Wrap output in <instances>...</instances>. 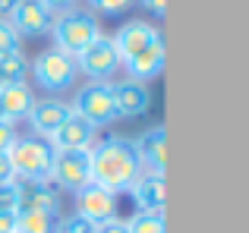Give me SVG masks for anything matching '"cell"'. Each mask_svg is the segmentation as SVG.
Listing matches in <instances>:
<instances>
[{"instance_id":"cell-18","label":"cell","mask_w":249,"mask_h":233,"mask_svg":"<svg viewBox=\"0 0 249 233\" xmlns=\"http://www.w3.org/2000/svg\"><path fill=\"white\" fill-rule=\"evenodd\" d=\"M32 92L25 82H13V85H3L0 88V116L3 120H22L29 116V107H32Z\"/></svg>"},{"instance_id":"cell-24","label":"cell","mask_w":249,"mask_h":233,"mask_svg":"<svg viewBox=\"0 0 249 233\" xmlns=\"http://www.w3.org/2000/svg\"><path fill=\"white\" fill-rule=\"evenodd\" d=\"M19 208V186L16 180L0 183V211H16Z\"/></svg>"},{"instance_id":"cell-28","label":"cell","mask_w":249,"mask_h":233,"mask_svg":"<svg viewBox=\"0 0 249 233\" xmlns=\"http://www.w3.org/2000/svg\"><path fill=\"white\" fill-rule=\"evenodd\" d=\"M95 233H129V230H126V221H117V217H110V221L98 224Z\"/></svg>"},{"instance_id":"cell-8","label":"cell","mask_w":249,"mask_h":233,"mask_svg":"<svg viewBox=\"0 0 249 233\" xmlns=\"http://www.w3.org/2000/svg\"><path fill=\"white\" fill-rule=\"evenodd\" d=\"M76 208H79V215H85L89 221L104 224V221H110V217H117V192L104 189V186H98V183H89L76 192Z\"/></svg>"},{"instance_id":"cell-31","label":"cell","mask_w":249,"mask_h":233,"mask_svg":"<svg viewBox=\"0 0 249 233\" xmlns=\"http://www.w3.org/2000/svg\"><path fill=\"white\" fill-rule=\"evenodd\" d=\"M145 3V10H152L155 16H164V10H167V0H142Z\"/></svg>"},{"instance_id":"cell-12","label":"cell","mask_w":249,"mask_h":233,"mask_svg":"<svg viewBox=\"0 0 249 233\" xmlns=\"http://www.w3.org/2000/svg\"><path fill=\"white\" fill-rule=\"evenodd\" d=\"M6 22L16 29V35H44V32H51V13L44 10L38 0H19L16 10L6 16Z\"/></svg>"},{"instance_id":"cell-3","label":"cell","mask_w":249,"mask_h":233,"mask_svg":"<svg viewBox=\"0 0 249 233\" xmlns=\"http://www.w3.org/2000/svg\"><path fill=\"white\" fill-rule=\"evenodd\" d=\"M51 32H54L57 50L76 57L101 35V25H98V19L89 10H67L51 22Z\"/></svg>"},{"instance_id":"cell-21","label":"cell","mask_w":249,"mask_h":233,"mask_svg":"<svg viewBox=\"0 0 249 233\" xmlns=\"http://www.w3.org/2000/svg\"><path fill=\"white\" fill-rule=\"evenodd\" d=\"M129 233H164V215H152V211H139L133 221L126 224Z\"/></svg>"},{"instance_id":"cell-20","label":"cell","mask_w":249,"mask_h":233,"mask_svg":"<svg viewBox=\"0 0 249 233\" xmlns=\"http://www.w3.org/2000/svg\"><path fill=\"white\" fill-rule=\"evenodd\" d=\"M25 73H29V63H25L22 50H13V54H3V57H0V82H3V85L22 82Z\"/></svg>"},{"instance_id":"cell-19","label":"cell","mask_w":249,"mask_h":233,"mask_svg":"<svg viewBox=\"0 0 249 233\" xmlns=\"http://www.w3.org/2000/svg\"><path fill=\"white\" fill-rule=\"evenodd\" d=\"M57 215L35 208H19L16 211V233H57Z\"/></svg>"},{"instance_id":"cell-1","label":"cell","mask_w":249,"mask_h":233,"mask_svg":"<svg viewBox=\"0 0 249 233\" xmlns=\"http://www.w3.org/2000/svg\"><path fill=\"white\" fill-rule=\"evenodd\" d=\"M91 151V183L110 192H126L145 170L129 139H104L89 148Z\"/></svg>"},{"instance_id":"cell-4","label":"cell","mask_w":249,"mask_h":233,"mask_svg":"<svg viewBox=\"0 0 249 233\" xmlns=\"http://www.w3.org/2000/svg\"><path fill=\"white\" fill-rule=\"evenodd\" d=\"M73 114H79L82 120H89L91 126H107L117 120V107H114V92L110 82H85L73 98Z\"/></svg>"},{"instance_id":"cell-10","label":"cell","mask_w":249,"mask_h":233,"mask_svg":"<svg viewBox=\"0 0 249 233\" xmlns=\"http://www.w3.org/2000/svg\"><path fill=\"white\" fill-rule=\"evenodd\" d=\"M19 186V208H35V211H51L57 215V205H60V189H57L54 180H22ZM16 208V211H19Z\"/></svg>"},{"instance_id":"cell-2","label":"cell","mask_w":249,"mask_h":233,"mask_svg":"<svg viewBox=\"0 0 249 233\" xmlns=\"http://www.w3.org/2000/svg\"><path fill=\"white\" fill-rule=\"evenodd\" d=\"M10 164L19 180H48L54 164V145L41 135H16L10 145Z\"/></svg>"},{"instance_id":"cell-14","label":"cell","mask_w":249,"mask_h":233,"mask_svg":"<svg viewBox=\"0 0 249 233\" xmlns=\"http://www.w3.org/2000/svg\"><path fill=\"white\" fill-rule=\"evenodd\" d=\"M158 38L161 35H158L155 25H148V22H126L114 35V48H117V54H120V63L129 60L133 54H139L142 48H148V44L158 41Z\"/></svg>"},{"instance_id":"cell-25","label":"cell","mask_w":249,"mask_h":233,"mask_svg":"<svg viewBox=\"0 0 249 233\" xmlns=\"http://www.w3.org/2000/svg\"><path fill=\"white\" fill-rule=\"evenodd\" d=\"M91 6H95L98 13H107V16H117V13L129 10V6H133V0H91Z\"/></svg>"},{"instance_id":"cell-34","label":"cell","mask_w":249,"mask_h":233,"mask_svg":"<svg viewBox=\"0 0 249 233\" xmlns=\"http://www.w3.org/2000/svg\"><path fill=\"white\" fill-rule=\"evenodd\" d=\"M57 233H60V230H57Z\"/></svg>"},{"instance_id":"cell-11","label":"cell","mask_w":249,"mask_h":233,"mask_svg":"<svg viewBox=\"0 0 249 233\" xmlns=\"http://www.w3.org/2000/svg\"><path fill=\"white\" fill-rule=\"evenodd\" d=\"M70 114H73L70 104H63V101H57V98H41V101H32L29 123H32V129H35V135L51 139V135L57 133V126H60Z\"/></svg>"},{"instance_id":"cell-5","label":"cell","mask_w":249,"mask_h":233,"mask_svg":"<svg viewBox=\"0 0 249 233\" xmlns=\"http://www.w3.org/2000/svg\"><path fill=\"white\" fill-rule=\"evenodd\" d=\"M76 73H79V69H76V57L63 54V50H57V48L41 50V54L35 57V63H32V76H35V82L44 92H63V88L76 79Z\"/></svg>"},{"instance_id":"cell-6","label":"cell","mask_w":249,"mask_h":233,"mask_svg":"<svg viewBox=\"0 0 249 233\" xmlns=\"http://www.w3.org/2000/svg\"><path fill=\"white\" fill-rule=\"evenodd\" d=\"M51 180L57 183V189H70V192H79L82 186H89L91 183V151L89 148L54 151Z\"/></svg>"},{"instance_id":"cell-23","label":"cell","mask_w":249,"mask_h":233,"mask_svg":"<svg viewBox=\"0 0 249 233\" xmlns=\"http://www.w3.org/2000/svg\"><path fill=\"white\" fill-rule=\"evenodd\" d=\"M57 230H60V233H95V230H98V224H95V221H89L85 215H79V211H76V215H70Z\"/></svg>"},{"instance_id":"cell-29","label":"cell","mask_w":249,"mask_h":233,"mask_svg":"<svg viewBox=\"0 0 249 233\" xmlns=\"http://www.w3.org/2000/svg\"><path fill=\"white\" fill-rule=\"evenodd\" d=\"M10 180H16V173H13V164H10V154L0 151V183H10Z\"/></svg>"},{"instance_id":"cell-7","label":"cell","mask_w":249,"mask_h":233,"mask_svg":"<svg viewBox=\"0 0 249 233\" xmlns=\"http://www.w3.org/2000/svg\"><path fill=\"white\" fill-rule=\"evenodd\" d=\"M76 69H82L91 82H104L120 69V54L114 48V38L98 35L82 54H76Z\"/></svg>"},{"instance_id":"cell-26","label":"cell","mask_w":249,"mask_h":233,"mask_svg":"<svg viewBox=\"0 0 249 233\" xmlns=\"http://www.w3.org/2000/svg\"><path fill=\"white\" fill-rule=\"evenodd\" d=\"M16 142V129H13L10 120L0 116V151H10V145Z\"/></svg>"},{"instance_id":"cell-13","label":"cell","mask_w":249,"mask_h":233,"mask_svg":"<svg viewBox=\"0 0 249 233\" xmlns=\"http://www.w3.org/2000/svg\"><path fill=\"white\" fill-rule=\"evenodd\" d=\"M133 145H136V154H139L145 170L164 173V167H167V133H164V126L145 129L139 135V142H133Z\"/></svg>"},{"instance_id":"cell-15","label":"cell","mask_w":249,"mask_h":233,"mask_svg":"<svg viewBox=\"0 0 249 233\" xmlns=\"http://www.w3.org/2000/svg\"><path fill=\"white\" fill-rule=\"evenodd\" d=\"M123 67H126V73H129V79H136V82H148V79H155V76L164 69V41H152L148 48H142L139 54H133L129 60H123Z\"/></svg>"},{"instance_id":"cell-32","label":"cell","mask_w":249,"mask_h":233,"mask_svg":"<svg viewBox=\"0 0 249 233\" xmlns=\"http://www.w3.org/2000/svg\"><path fill=\"white\" fill-rule=\"evenodd\" d=\"M16 3H19V0H0V19L10 16V13L16 10Z\"/></svg>"},{"instance_id":"cell-9","label":"cell","mask_w":249,"mask_h":233,"mask_svg":"<svg viewBox=\"0 0 249 233\" xmlns=\"http://www.w3.org/2000/svg\"><path fill=\"white\" fill-rule=\"evenodd\" d=\"M95 135H98V129L89 120H82L79 114H70L48 142L54 145V151H76V148H91Z\"/></svg>"},{"instance_id":"cell-16","label":"cell","mask_w":249,"mask_h":233,"mask_svg":"<svg viewBox=\"0 0 249 233\" xmlns=\"http://www.w3.org/2000/svg\"><path fill=\"white\" fill-rule=\"evenodd\" d=\"M133 199L142 211L152 215H164V173L142 170L139 180L133 183Z\"/></svg>"},{"instance_id":"cell-22","label":"cell","mask_w":249,"mask_h":233,"mask_svg":"<svg viewBox=\"0 0 249 233\" xmlns=\"http://www.w3.org/2000/svg\"><path fill=\"white\" fill-rule=\"evenodd\" d=\"M22 48V38L16 35V29H13L6 19H0V57L3 54H13V50Z\"/></svg>"},{"instance_id":"cell-30","label":"cell","mask_w":249,"mask_h":233,"mask_svg":"<svg viewBox=\"0 0 249 233\" xmlns=\"http://www.w3.org/2000/svg\"><path fill=\"white\" fill-rule=\"evenodd\" d=\"M0 233H16V211H0Z\"/></svg>"},{"instance_id":"cell-33","label":"cell","mask_w":249,"mask_h":233,"mask_svg":"<svg viewBox=\"0 0 249 233\" xmlns=\"http://www.w3.org/2000/svg\"><path fill=\"white\" fill-rule=\"evenodd\" d=\"M0 88H3V82H0Z\"/></svg>"},{"instance_id":"cell-17","label":"cell","mask_w":249,"mask_h":233,"mask_svg":"<svg viewBox=\"0 0 249 233\" xmlns=\"http://www.w3.org/2000/svg\"><path fill=\"white\" fill-rule=\"evenodd\" d=\"M110 92H114L117 116H139V114L148 111V88H145V82L126 79V82L110 85Z\"/></svg>"},{"instance_id":"cell-27","label":"cell","mask_w":249,"mask_h":233,"mask_svg":"<svg viewBox=\"0 0 249 233\" xmlns=\"http://www.w3.org/2000/svg\"><path fill=\"white\" fill-rule=\"evenodd\" d=\"M38 3H41L48 13H67V10L76 6V0H38Z\"/></svg>"}]
</instances>
